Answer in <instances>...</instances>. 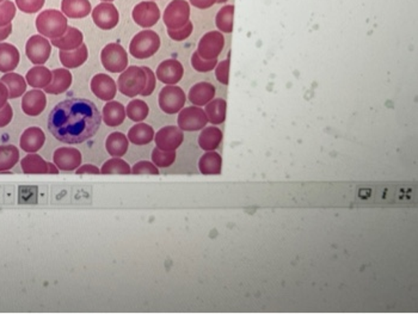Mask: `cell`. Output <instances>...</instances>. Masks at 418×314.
<instances>
[{
  "instance_id": "6da1fadb",
  "label": "cell",
  "mask_w": 418,
  "mask_h": 314,
  "mask_svg": "<svg viewBox=\"0 0 418 314\" xmlns=\"http://www.w3.org/2000/svg\"><path fill=\"white\" fill-rule=\"evenodd\" d=\"M102 115L94 102L85 99H68L57 104L48 116V131L57 140L75 145L96 135Z\"/></svg>"
},
{
  "instance_id": "7a4b0ae2",
  "label": "cell",
  "mask_w": 418,
  "mask_h": 314,
  "mask_svg": "<svg viewBox=\"0 0 418 314\" xmlns=\"http://www.w3.org/2000/svg\"><path fill=\"white\" fill-rule=\"evenodd\" d=\"M67 18L62 11L46 10L38 14L36 18V29L44 38H57L66 33Z\"/></svg>"
},
{
  "instance_id": "3957f363",
  "label": "cell",
  "mask_w": 418,
  "mask_h": 314,
  "mask_svg": "<svg viewBox=\"0 0 418 314\" xmlns=\"http://www.w3.org/2000/svg\"><path fill=\"white\" fill-rule=\"evenodd\" d=\"M160 38L153 30H142L138 33L129 44L131 55L138 60L153 57L159 51Z\"/></svg>"
},
{
  "instance_id": "277c9868",
  "label": "cell",
  "mask_w": 418,
  "mask_h": 314,
  "mask_svg": "<svg viewBox=\"0 0 418 314\" xmlns=\"http://www.w3.org/2000/svg\"><path fill=\"white\" fill-rule=\"evenodd\" d=\"M147 75L142 67L131 66L118 77V88L121 94L127 97H137L145 89Z\"/></svg>"
},
{
  "instance_id": "5b68a950",
  "label": "cell",
  "mask_w": 418,
  "mask_h": 314,
  "mask_svg": "<svg viewBox=\"0 0 418 314\" xmlns=\"http://www.w3.org/2000/svg\"><path fill=\"white\" fill-rule=\"evenodd\" d=\"M101 62L108 72L121 73L127 68L128 54L121 44L109 43L102 49Z\"/></svg>"
},
{
  "instance_id": "8992f818",
  "label": "cell",
  "mask_w": 418,
  "mask_h": 314,
  "mask_svg": "<svg viewBox=\"0 0 418 314\" xmlns=\"http://www.w3.org/2000/svg\"><path fill=\"white\" fill-rule=\"evenodd\" d=\"M185 101L187 96L183 90L176 85H166L161 89L158 97L160 109L169 115L179 113L183 109Z\"/></svg>"
},
{
  "instance_id": "52a82bcc",
  "label": "cell",
  "mask_w": 418,
  "mask_h": 314,
  "mask_svg": "<svg viewBox=\"0 0 418 314\" xmlns=\"http://www.w3.org/2000/svg\"><path fill=\"white\" fill-rule=\"evenodd\" d=\"M190 18V5L185 0H174L165 9L163 21L169 30L182 28Z\"/></svg>"
},
{
  "instance_id": "ba28073f",
  "label": "cell",
  "mask_w": 418,
  "mask_h": 314,
  "mask_svg": "<svg viewBox=\"0 0 418 314\" xmlns=\"http://www.w3.org/2000/svg\"><path fill=\"white\" fill-rule=\"evenodd\" d=\"M177 123L184 131H201L207 126V115L200 107H188L179 112Z\"/></svg>"
},
{
  "instance_id": "9c48e42d",
  "label": "cell",
  "mask_w": 418,
  "mask_h": 314,
  "mask_svg": "<svg viewBox=\"0 0 418 314\" xmlns=\"http://www.w3.org/2000/svg\"><path fill=\"white\" fill-rule=\"evenodd\" d=\"M52 53V46L42 35H34L25 46V54L34 65H43L48 62Z\"/></svg>"
},
{
  "instance_id": "30bf717a",
  "label": "cell",
  "mask_w": 418,
  "mask_h": 314,
  "mask_svg": "<svg viewBox=\"0 0 418 314\" xmlns=\"http://www.w3.org/2000/svg\"><path fill=\"white\" fill-rule=\"evenodd\" d=\"M225 47V38L220 31H209L203 35V38L198 42V55L206 59H218Z\"/></svg>"
},
{
  "instance_id": "8fae6325",
  "label": "cell",
  "mask_w": 418,
  "mask_h": 314,
  "mask_svg": "<svg viewBox=\"0 0 418 314\" xmlns=\"http://www.w3.org/2000/svg\"><path fill=\"white\" fill-rule=\"evenodd\" d=\"M94 23L102 30H112L118 24L120 14L113 3H102L92 10Z\"/></svg>"
},
{
  "instance_id": "7c38bea8",
  "label": "cell",
  "mask_w": 418,
  "mask_h": 314,
  "mask_svg": "<svg viewBox=\"0 0 418 314\" xmlns=\"http://www.w3.org/2000/svg\"><path fill=\"white\" fill-rule=\"evenodd\" d=\"M133 19L141 28H151L158 23L160 10L155 1H141L133 9Z\"/></svg>"
},
{
  "instance_id": "4fadbf2b",
  "label": "cell",
  "mask_w": 418,
  "mask_h": 314,
  "mask_svg": "<svg viewBox=\"0 0 418 314\" xmlns=\"http://www.w3.org/2000/svg\"><path fill=\"white\" fill-rule=\"evenodd\" d=\"M155 145L163 151H176L183 144V131L176 126L161 128L155 134Z\"/></svg>"
},
{
  "instance_id": "5bb4252c",
  "label": "cell",
  "mask_w": 418,
  "mask_h": 314,
  "mask_svg": "<svg viewBox=\"0 0 418 314\" xmlns=\"http://www.w3.org/2000/svg\"><path fill=\"white\" fill-rule=\"evenodd\" d=\"M53 161L57 168L62 171H73L81 165L83 158L79 150L75 147H60L53 155Z\"/></svg>"
},
{
  "instance_id": "9a60e30c",
  "label": "cell",
  "mask_w": 418,
  "mask_h": 314,
  "mask_svg": "<svg viewBox=\"0 0 418 314\" xmlns=\"http://www.w3.org/2000/svg\"><path fill=\"white\" fill-rule=\"evenodd\" d=\"M90 86H91L92 94L97 99L105 101V102L113 101L116 96V91H118V86H116L115 80L112 77H109L108 75H103V73L94 75L91 80Z\"/></svg>"
},
{
  "instance_id": "2e32d148",
  "label": "cell",
  "mask_w": 418,
  "mask_h": 314,
  "mask_svg": "<svg viewBox=\"0 0 418 314\" xmlns=\"http://www.w3.org/2000/svg\"><path fill=\"white\" fill-rule=\"evenodd\" d=\"M183 75V65L176 59H169L158 66L155 77L164 84L176 85L182 80Z\"/></svg>"
},
{
  "instance_id": "e0dca14e",
  "label": "cell",
  "mask_w": 418,
  "mask_h": 314,
  "mask_svg": "<svg viewBox=\"0 0 418 314\" xmlns=\"http://www.w3.org/2000/svg\"><path fill=\"white\" fill-rule=\"evenodd\" d=\"M47 105V97L40 89H34L25 92L22 99V110L25 115L36 118L44 112Z\"/></svg>"
},
{
  "instance_id": "ac0fdd59",
  "label": "cell",
  "mask_w": 418,
  "mask_h": 314,
  "mask_svg": "<svg viewBox=\"0 0 418 314\" xmlns=\"http://www.w3.org/2000/svg\"><path fill=\"white\" fill-rule=\"evenodd\" d=\"M44 142H46V135L42 129L38 127H30L23 131L19 140V145L27 153H36L42 148Z\"/></svg>"
},
{
  "instance_id": "d6986e66",
  "label": "cell",
  "mask_w": 418,
  "mask_h": 314,
  "mask_svg": "<svg viewBox=\"0 0 418 314\" xmlns=\"http://www.w3.org/2000/svg\"><path fill=\"white\" fill-rule=\"evenodd\" d=\"M215 92L214 85L207 81H203L194 85L189 91L188 99L195 107H203L207 105L211 99H214Z\"/></svg>"
},
{
  "instance_id": "ffe728a7",
  "label": "cell",
  "mask_w": 418,
  "mask_h": 314,
  "mask_svg": "<svg viewBox=\"0 0 418 314\" xmlns=\"http://www.w3.org/2000/svg\"><path fill=\"white\" fill-rule=\"evenodd\" d=\"M53 46L60 51H73L79 48L84 43V35L79 29L75 27H67L66 33L57 38H53Z\"/></svg>"
},
{
  "instance_id": "44dd1931",
  "label": "cell",
  "mask_w": 418,
  "mask_h": 314,
  "mask_svg": "<svg viewBox=\"0 0 418 314\" xmlns=\"http://www.w3.org/2000/svg\"><path fill=\"white\" fill-rule=\"evenodd\" d=\"M72 75L67 68H57L52 72V81L44 88V92L49 94H62L66 92L72 85Z\"/></svg>"
},
{
  "instance_id": "7402d4cb",
  "label": "cell",
  "mask_w": 418,
  "mask_h": 314,
  "mask_svg": "<svg viewBox=\"0 0 418 314\" xmlns=\"http://www.w3.org/2000/svg\"><path fill=\"white\" fill-rule=\"evenodd\" d=\"M18 49L11 43H0V72L9 73L17 68L19 64Z\"/></svg>"
},
{
  "instance_id": "603a6c76",
  "label": "cell",
  "mask_w": 418,
  "mask_h": 314,
  "mask_svg": "<svg viewBox=\"0 0 418 314\" xmlns=\"http://www.w3.org/2000/svg\"><path fill=\"white\" fill-rule=\"evenodd\" d=\"M126 109L120 102L110 101L105 104L102 110L103 122L108 127H118L122 125L126 118Z\"/></svg>"
},
{
  "instance_id": "cb8c5ba5",
  "label": "cell",
  "mask_w": 418,
  "mask_h": 314,
  "mask_svg": "<svg viewBox=\"0 0 418 314\" xmlns=\"http://www.w3.org/2000/svg\"><path fill=\"white\" fill-rule=\"evenodd\" d=\"M59 57H60V62L65 68H78L86 62L89 57V52L86 44L83 43L79 48L73 51H60Z\"/></svg>"
},
{
  "instance_id": "d4e9b609",
  "label": "cell",
  "mask_w": 418,
  "mask_h": 314,
  "mask_svg": "<svg viewBox=\"0 0 418 314\" xmlns=\"http://www.w3.org/2000/svg\"><path fill=\"white\" fill-rule=\"evenodd\" d=\"M62 11L70 18L79 19L88 17L92 9L89 0H62Z\"/></svg>"
},
{
  "instance_id": "484cf974",
  "label": "cell",
  "mask_w": 418,
  "mask_h": 314,
  "mask_svg": "<svg viewBox=\"0 0 418 314\" xmlns=\"http://www.w3.org/2000/svg\"><path fill=\"white\" fill-rule=\"evenodd\" d=\"M25 80L34 89H44L52 81V70L42 65L35 66L28 70Z\"/></svg>"
},
{
  "instance_id": "4316f807",
  "label": "cell",
  "mask_w": 418,
  "mask_h": 314,
  "mask_svg": "<svg viewBox=\"0 0 418 314\" xmlns=\"http://www.w3.org/2000/svg\"><path fill=\"white\" fill-rule=\"evenodd\" d=\"M0 81L5 84V86L9 90V99H18L25 94L27 80L24 79L23 77L18 73H14V72L5 73L0 78Z\"/></svg>"
},
{
  "instance_id": "83f0119b",
  "label": "cell",
  "mask_w": 418,
  "mask_h": 314,
  "mask_svg": "<svg viewBox=\"0 0 418 314\" xmlns=\"http://www.w3.org/2000/svg\"><path fill=\"white\" fill-rule=\"evenodd\" d=\"M155 129L147 123L139 122L128 131V140L133 145L144 146L155 139Z\"/></svg>"
},
{
  "instance_id": "f1b7e54d",
  "label": "cell",
  "mask_w": 418,
  "mask_h": 314,
  "mask_svg": "<svg viewBox=\"0 0 418 314\" xmlns=\"http://www.w3.org/2000/svg\"><path fill=\"white\" fill-rule=\"evenodd\" d=\"M128 147H129V140L121 131H114L105 141V148L108 151L109 155L118 158H122L123 155L127 153Z\"/></svg>"
},
{
  "instance_id": "f546056e",
  "label": "cell",
  "mask_w": 418,
  "mask_h": 314,
  "mask_svg": "<svg viewBox=\"0 0 418 314\" xmlns=\"http://www.w3.org/2000/svg\"><path fill=\"white\" fill-rule=\"evenodd\" d=\"M198 169L201 174H220L222 169V158L215 151H208L198 160Z\"/></svg>"
},
{
  "instance_id": "4dcf8cb0",
  "label": "cell",
  "mask_w": 418,
  "mask_h": 314,
  "mask_svg": "<svg viewBox=\"0 0 418 314\" xmlns=\"http://www.w3.org/2000/svg\"><path fill=\"white\" fill-rule=\"evenodd\" d=\"M222 141V131L218 127H207L205 128L198 136V146L203 151H215Z\"/></svg>"
},
{
  "instance_id": "1f68e13d",
  "label": "cell",
  "mask_w": 418,
  "mask_h": 314,
  "mask_svg": "<svg viewBox=\"0 0 418 314\" xmlns=\"http://www.w3.org/2000/svg\"><path fill=\"white\" fill-rule=\"evenodd\" d=\"M21 166L23 170L24 174H48V163L43 159L41 155L30 153L25 155L22 161Z\"/></svg>"
},
{
  "instance_id": "d6a6232c",
  "label": "cell",
  "mask_w": 418,
  "mask_h": 314,
  "mask_svg": "<svg viewBox=\"0 0 418 314\" xmlns=\"http://www.w3.org/2000/svg\"><path fill=\"white\" fill-rule=\"evenodd\" d=\"M226 109H227V103H226L225 99H211L205 109V113L207 115L208 122H211L214 126L225 122Z\"/></svg>"
},
{
  "instance_id": "836d02e7",
  "label": "cell",
  "mask_w": 418,
  "mask_h": 314,
  "mask_svg": "<svg viewBox=\"0 0 418 314\" xmlns=\"http://www.w3.org/2000/svg\"><path fill=\"white\" fill-rule=\"evenodd\" d=\"M19 161V151L14 145L0 146V172L9 171Z\"/></svg>"
},
{
  "instance_id": "e575fe53",
  "label": "cell",
  "mask_w": 418,
  "mask_h": 314,
  "mask_svg": "<svg viewBox=\"0 0 418 314\" xmlns=\"http://www.w3.org/2000/svg\"><path fill=\"white\" fill-rule=\"evenodd\" d=\"M233 14H235V6L233 5H226L216 14V28L222 33L231 34L233 31Z\"/></svg>"
},
{
  "instance_id": "d590c367",
  "label": "cell",
  "mask_w": 418,
  "mask_h": 314,
  "mask_svg": "<svg viewBox=\"0 0 418 314\" xmlns=\"http://www.w3.org/2000/svg\"><path fill=\"white\" fill-rule=\"evenodd\" d=\"M148 113H150L148 105L141 99H133L126 108L127 118L134 122H142L148 116Z\"/></svg>"
},
{
  "instance_id": "8d00e7d4",
  "label": "cell",
  "mask_w": 418,
  "mask_h": 314,
  "mask_svg": "<svg viewBox=\"0 0 418 314\" xmlns=\"http://www.w3.org/2000/svg\"><path fill=\"white\" fill-rule=\"evenodd\" d=\"M101 174H132V169L127 164V161H125V160L118 158V157H114V158L108 160V161H105V164L101 169Z\"/></svg>"
},
{
  "instance_id": "74e56055",
  "label": "cell",
  "mask_w": 418,
  "mask_h": 314,
  "mask_svg": "<svg viewBox=\"0 0 418 314\" xmlns=\"http://www.w3.org/2000/svg\"><path fill=\"white\" fill-rule=\"evenodd\" d=\"M176 151H163L155 147V150L152 151V163L158 168V169H165L169 168L174 164L176 160Z\"/></svg>"
},
{
  "instance_id": "f35d334b",
  "label": "cell",
  "mask_w": 418,
  "mask_h": 314,
  "mask_svg": "<svg viewBox=\"0 0 418 314\" xmlns=\"http://www.w3.org/2000/svg\"><path fill=\"white\" fill-rule=\"evenodd\" d=\"M14 16H16V5L12 1L4 0L3 3H0V27L11 24Z\"/></svg>"
},
{
  "instance_id": "ab89813d",
  "label": "cell",
  "mask_w": 418,
  "mask_h": 314,
  "mask_svg": "<svg viewBox=\"0 0 418 314\" xmlns=\"http://www.w3.org/2000/svg\"><path fill=\"white\" fill-rule=\"evenodd\" d=\"M192 65L198 72L206 73V72H211V70L215 68L216 65H218V59L206 60V59L200 57L198 52H195L192 57Z\"/></svg>"
},
{
  "instance_id": "60d3db41",
  "label": "cell",
  "mask_w": 418,
  "mask_h": 314,
  "mask_svg": "<svg viewBox=\"0 0 418 314\" xmlns=\"http://www.w3.org/2000/svg\"><path fill=\"white\" fill-rule=\"evenodd\" d=\"M46 0H16V5L24 14H36L41 11Z\"/></svg>"
},
{
  "instance_id": "b9f144b4",
  "label": "cell",
  "mask_w": 418,
  "mask_h": 314,
  "mask_svg": "<svg viewBox=\"0 0 418 314\" xmlns=\"http://www.w3.org/2000/svg\"><path fill=\"white\" fill-rule=\"evenodd\" d=\"M133 174H159V169L148 160H140L132 168Z\"/></svg>"
},
{
  "instance_id": "7bdbcfd3",
  "label": "cell",
  "mask_w": 418,
  "mask_h": 314,
  "mask_svg": "<svg viewBox=\"0 0 418 314\" xmlns=\"http://www.w3.org/2000/svg\"><path fill=\"white\" fill-rule=\"evenodd\" d=\"M193 30V23L189 21L188 23L185 24L182 28L176 29V30H169L168 29V35L174 41H184V40H187L192 35Z\"/></svg>"
},
{
  "instance_id": "ee69618b",
  "label": "cell",
  "mask_w": 418,
  "mask_h": 314,
  "mask_svg": "<svg viewBox=\"0 0 418 314\" xmlns=\"http://www.w3.org/2000/svg\"><path fill=\"white\" fill-rule=\"evenodd\" d=\"M228 72H230V57L218 64L215 67V77L219 83L228 85Z\"/></svg>"
},
{
  "instance_id": "f6af8a7d",
  "label": "cell",
  "mask_w": 418,
  "mask_h": 314,
  "mask_svg": "<svg viewBox=\"0 0 418 314\" xmlns=\"http://www.w3.org/2000/svg\"><path fill=\"white\" fill-rule=\"evenodd\" d=\"M142 68H144V70L146 72L147 80H146L145 89L142 90V92H141L140 94L142 96V97H147V96H150V94H153V91H155V79H157V77H155V73H153V70L148 68V67L144 66Z\"/></svg>"
},
{
  "instance_id": "bcb514c9",
  "label": "cell",
  "mask_w": 418,
  "mask_h": 314,
  "mask_svg": "<svg viewBox=\"0 0 418 314\" xmlns=\"http://www.w3.org/2000/svg\"><path fill=\"white\" fill-rule=\"evenodd\" d=\"M14 118V110L9 103L5 104L3 108L0 109V128L8 126Z\"/></svg>"
},
{
  "instance_id": "7dc6e473",
  "label": "cell",
  "mask_w": 418,
  "mask_h": 314,
  "mask_svg": "<svg viewBox=\"0 0 418 314\" xmlns=\"http://www.w3.org/2000/svg\"><path fill=\"white\" fill-rule=\"evenodd\" d=\"M77 174H101V170L94 165L86 164L75 170Z\"/></svg>"
},
{
  "instance_id": "c3c4849f",
  "label": "cell",
  "mask_w": 418,
  "mask_h": 314,
  "mask_svg": "<svg viewBox=\"0 0 418 314\" xmlns=\"http://www.w3.org/2000/svg\"><path fill=\"white\" fill-rule=\"evenodd\" d=\"M189 1H190V4L195 8H198V9L206 10L216 4L218 0H189Z\"/></svg>"
},
{
  "instance_id": "681fc988",
  "label": "cell",
  "mask_w": 418,
  "mask_h": 314,
  "mask_svg": "<svg viewBox=\"0 0 418 314\" xmlns=\"http://www.w3.org/2000/svg\"><path fill=\"white\" fill-rule=\"evenodd\" d=\"M8 99H9V90L0 81V109L8 103Z\"/></svg>"
},
{
  "instance_id": "f907efd6",
  "label": "cell",
  "mask_w": 418,
  "mask_h": 314,
  "mask_svg": "<svg viewBox=\"0 0 418 314\" xmlns=\"http://www.w3.org/2000/svg\"><path fill=\"white\" fill-rule=\"evenodd\" d=\"M11 33H12V24H8L5 27H0V42L9 38Z\"/></svg>"
},
{
  "instance_id": "816d5d0a",
  "label": "cell",
  "mask_w": 418,
  "mask_h": 314,
  "mask_svg": "<svg viewBox=\"0 0 418 314\" xmlns=\"http://www.w3.org/2000/svg\"><path fill=\"white\" fill-rule=\"evenodd\" d=\"M48 174H59V169H57V165L52 164V163H48Z\"/></svg>"
},
{
  "instance_id": "f5cc1de1",
  "label": "cell",
  "mask_w": 418,
  "mask_h": 314,
  "mask_svg": "<svg viewBox=\"0 0 418 314\" xmlns=\"http://www.w3.org/2000/svg\"><path fill=\"white\" fill-rule=\"evenodd\" d=\"M226 1H227V0H218L216 3H219V4H222V3H226Z\"/></svg>"
},
{
  "instance_id": "db71d44e",
  "label": "cell",
  "mask_w": 418,
  "mask_h": 314,
  "mask_svg": "<svg viewBox=\"0 0 418 314\" xmlns=\"http://www.w3.org/2000/svg\"><path fill=\"white\" fill-rule=\"evenodd\" d=\"M102 1H105V3H110V1H114V0H102Z\"/></svg>"
},
{
  "instance_id": "11a10c76",
  "label": "cell",
  "mask_w": 418,
  "mask_h": 314,
  "mask_svg": "<svg viewBox=\"0 0 418 314\" xmlns=\"http://www.w3.org/2000/svg\"><path fill=\"white\" fill-rule=\"evenodd\" d=\"M3 1H4V0H0V3H3Z\"/></svg>"
}]
</instances>
